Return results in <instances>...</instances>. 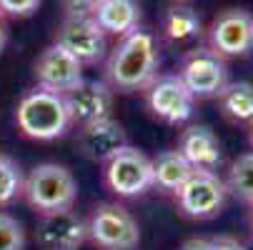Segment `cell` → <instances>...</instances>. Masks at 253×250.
I'll return each instance as SVG.
<instances>
[{
	"label": "cell",
	"mask_w": 253,
	"mask_h": 250,
	"mask_svg": "<svg viewBox=\"0 0 253 250\" xmlns=\"http://www.w3.org/2000/svg\"><path fill=\"white\" fill-rule=\"evenodd\" d=\"M175 198L183 215L193 220H208L223 210L228 198V185L211 170H196L186 180V185L175 193Z\"/></svg>",
	"instance_id": "cell-7"
},
{
	"label": "cell",
	"mask_w": 253,
	"mask_h": 250,
	"mask_svg": "<svg viewBox=\"0 0 253 250\" xmlns=\"http://www.w3.org/2000/svg\"><path fill=\"white\" fill-rule=\"evenodd\" d=\"M5 40H8V30H5V23H3V15H0V50L5 48Z\"/></svg>",
	"instance_id": "cell-27"
},
{
	"label": "cell",
	"mask_w": 253,
	"mask_h": 250,
	"mask_svg": "<svg viewBox=\"0 0 253 250\" xmlns=\"http://www.w3.org/2000/svg\"><path fill=\"white\" fill-rule=\"evenodd\" d=\"M23 195L41 215L55 210H70L78 198V183L65 165L43 163L35 165L23 180Z\"/></svg>",
	"instance_id": "cell-3"
},
{
	"label": "cell",
	"mask_w": 253,
	"mask_h": 250,
	"mask_svg": "<svg viewBox=\"0 0 253 250\" xmlns=\"http://www.w3.org/2000/svg\"><path fill=\"white\" fill-rule=\"evenodd\" d=\"M126 145H128V133L113 118L81 125L78 135H76L78 153L83 158H88L93 163H103V165L111 160L118 150H123Z\"/></svg>",
	"instance_id": "cell-14"
},
{
	"label": "cell",
	"mask_w": 253,
	"mask_h": 250,
	"mask_svg": "<svg viewBox=\"0 0 253 250\" xmlns=\"http://www.w3.org/2000/svg\"><path fill=\"white\" fill-rule=\"evenodd\" d=\"M23 180L20 165L8 155H0V205L13 203L23 193Z\"/></svg>",
	"instance_id": "cell-21"
},
{
	"label": "cell",
	"mask_w": 253,
	"mask_h": 250,
	"mask_svg": "<svg viewBox=\"0 0 253 250\" xmlns=\"http://www.w3.org/2000/svg\"><path fill=\"white\" fill-rule=\"evenodd\" d=\"M41 0H0V15L13 18H28L38 10Z\"/></svg>",
	"instance_id": "cell-23"
},
{
	"label": "cell",
	"mask_w": 253,
	"mask_h": 250,
	"mask_svg": "<svg viewBox=\"0 0 253 250\" xmlns=\"http://www.w3.org/2000/svg\"><path fill=\"white\" fill-rule=\"evenodd\" d=\"M158 65L161 53L156 38L148 30L135 28L128 35H123L113 48L105 65V75L108 83L123 93L146 90L158 78Z\"/></svg>",
	"instance_id": "cell-1"
},
{
	"label": "cell",
	"mask_w": 253,
	"mask_h": 250,
	"mask_svg": "<svg viewBox=\"0 0 253 250\" xmlns=\"http://www.w3.org/2000/svg\"><path fill=\"white\" fill-rule=\"evenodd\" d=\"M178 78L193 98H218V93L228 85V68L226 60L211 48H193L180 60Z\"/></svg>",
	"instance_id": "cell-6"
},
{
	"label": "cell",
	"mask_w": 253,
	"mask_h": 250,
	"mask_svg": "<svg viewBox=\"0 0 253 250\" xmlns=\"http://www.w3.org/2000/svg\"><path fill=\"white\" fill-rule=\"evenodd\" d=\"M103 180L108 190L121 198H135L153 188V163L146 153L126 145L105 163Z\"/></svg>",
	"instance_id": "cell-5"
},
{
	"label": "cell",
	"mask_w": 253,
	"mask_h": 250,
	"mask_svg": "<svg viewBox=\"0 0 253 250\" xmlns=\"http://www.w3.org/2000/svg\"><path fill=\"white\" fill-rule=\"evenodd\" d=\"M88 238L103 250H135L140 243V230L123 205L100 203L90 213Z\"/></svg>",
	"instance_id": "cell-4"
},
{
	"label": "cell",
	"mask_w": 253,
	"mask_h": 250,
	"mask_svg": "<svg viewBox=\"0 0 253 250\" xmlns=\"http://www.w3.org/2000/svg\"><path fill=\"white\" fill-rule=\"evenodd\" d=\"M55 43L65 48L81 65H95L105 58L108 35L93 20V15H68L58 28Z\"/></svg>",
	"instance_id": "cell-8"
},
{
	"label": "cell",
	"mask_w": 253,
	"mask_h": 250,
	"mask_svg": "<svg viewBox=\"0 0 253 250\" xmlns=\"http://www.w3.org/2000/svg\"><path fill=\"white\" fill-rule=\"evenodd\" d=\"M93 20L103 28L105 35H128L140 23V3L138 0H103L95 8Z\"/></svg>",
	"instance_id": "cell-16"
},
{
	"label": "cell",
	"mask_w": 253,
	"mask_h": 250,
	"mask_svg": "<svg viewBox=\"0 0 253 250\" xmlns=\"http://www.w3.org/2000/svg\"><path fill=\"white\" fill-rule=\"evenodd\" d=\"M211 250H246V248H243V243H238L236 238L221 235V238H213V240H211Z\"/></svg>",
	"instance_id": "cell-25"
},
{
	"label": "cell",
	"mask_w": 253,
	"mask_h": 250,
	"mask_svg": "<svg viewBox=\"0 0 253 250\" xmlns=\"http://www.w3.org/2000/svg\"><path fill=\"white\" fill-rule=\"evenodd\" d=\"M63 98H65L70 123H76L78 128L111 118L113 90H111V85H105L100 80H83L73 90H68Z\"/></svg>",
	"instance_id": "cell-13"
},
{
	"label": "cell",
	"mask_w": 253,
	"mask_h": 250,
	"mask_svg": "<svg viewBox=\"0 0 253 250\" xmlns=\"http://www.w3.org/2000/svg\"><path fill=\"white\" fill-rule=\"evenodd\" d=\"M211 50L221 58H238L253 50V15L243 8L223 10L208 30Z\"/></svg>",
	"instance_id": "cell-9"
},
{
	"label": "cell",
	"mask_w": 253,
	"mask_h": 250,
	"mask_svg": "<svg viewBox=\"0 0 253 250\" xmlns=\"http://www.w3.org/2000/svg\"><path fill=\"white\" fill-rule=\"evenodd\" d=\"M228 193L246 203H253V153L241 155L228 170Z\"/></svg>",
	"instance_id": "cell-20"
},
{
	"label": "cell",
	"mask_w": 253,
	"mask_h": 250,
	"mask_svg": "<svg viewBox=\"0 0 253 250\" xmlns=\"http://www.w3.org/2000/svg\"><path fill=\"white\" fill-rule=\"evenodd\" d=\"M35 78H38V88H45L60 95H65L68 90H73L76 85L85 80L83 65L58 43L48 45L41 53V58L35 60Z\"/></svg>",
	"instance_id": "cell-12"
},
{
	"label": "cell",
	"mask_w": 253,
	"mask_h": 250,
	"mask_svg": "<svg viewBox=\"0 0 253 250\" xmlns=\"http://www.w3.org/2000/svg\"><path fill=\"white\" fill-rule=\"evenodd\" d=\"M151 163H153V185L166 193H178L186 185L188 178L196 173V168L178 150H163Z\"/></svg>",
	"instance_id": "cell-17"
},
{
	"label": "cell",
	"mask_w": 253,
	"mask_h": 250,
	"mask_svg": "<svg viewBox=\"0 0 253 250\" xmlns=\"http://www.w3.org/2000/svg\"><path fill=\"white\" fill-rule=\"evenodd\" d=\"M35 240L43 250H78L88 240V223L73 208L43 213L35 228Z\"/></svg>",
	"instance_id": "cell-11"
},
{
	"label": "cell",
	"mask_w": 253,
	"mask_h": 250,
	"mask_svg": "<svg viewBox=\"0 0 253 250\" xmlns=\"http://www.w3.org/2000/svg\"><path fill=\"white\" fill-rule=\"evenodd\" d=\"M251 148H253V123H251Z\"/></svg>",
	"instance_id": "cell-28"
},
{
	"label": "cell",
	"mask_w": 253,
	"mask_h": 250,
	"mask_svg": "<svg viewBox=\"0 0 253 250\" xmlns=\"http://www.w3.org/2000/svg\"><path fill=\"white\" fill-rule=\"evenodd\" d=\"M203 33V23L193 8L175 5L163 18V35L173 45H193Z\"/></svg>",
	"instance_id": "cell-18"
},
{
	"label": "cell",
	"mask_w": 253,
	"mask_h": 250,
	"mask_svg": "<svg viewBox=\"0 0 253 250\" xmlns=\"http://www.w3.org/2000/svg\"><path fill=\"white\" fill-rule=\"evenodd\" d=\"M180 250H211V240H206V238H191V240L183 243V248H180Z\"/></svg>",
	"instance_id": "cell-26"
},
{
	"label": "cell",
	"mask_w": 253,
	"mask_h": 250,
	"mask_svg": "<svg viewBox=\"0 0 253 250\" xmlns=\"http://www.w3.org/2000/svg\"><path fill=\"white\" fill-rule=\"evenodd\" d=\"M23 245H25L23 225L8 213H0V250H23Z\"/></svg>",
	"instance_id": "cell-22"
},
{
	"label": "cell",
	"mask_w": 253,
	"mask_h": 250,
	"mask_svg": "<svg viewBox=\"0 0 253 250\" xmlns=\"http://www.w3.org/2000/svg\"><path fill=\"white\" fill-rule=\"evenodd\" d=\"M148 110L166 123H186L193 115L196 98L178 75H158L146 88Z\"/></svg>",
	"instance_id": "cell-10"
},
{
	"label": "cell",
	"mask_w": 253,
	"mask_h": 250,
	"mask_svg": "<svg viewBox=\"0 0 253 250\" xmlns=\"http://www.w3.org/2000/svg\"><path fill=\"white\" fill-rule=\"evenodd\" d=\"M15 123L23 130V135L33 140H55L68 133L73 125L65 108V98L60 93L35 88L30 90L15 110Z\"/></svg>",
	"instance_id": "cell-2"
},
{
	"label": "cell",
	"mask_w": 253,
	"mask_h": 250,
	"mask_svg": "<svg viewBox=\"0 0 253 250\" xmlns=\"http://www.w3.org/2000/svg\"><path fill=\"white\" fill-rule=\"evenodd\" d=\"M221 110L228 120L251 125L253 123V83H228L218 93Z\"/></svg>",
	"instance_id": "cell-19"
},
{
	"label": "cell",
	"mask_w": 253,
	"mask_h": 250,
	"mask_svg": "<svg viewBox=\"0 0 253 250\" xmlns=\"http://www.w3.org/2000/svg\"><path fill=\"white\" fill-rule=\"evenodd\" d=\"M251 223H253V213H251Z\"/></svg>",
	"instance_id": "cell-29"
},
{
	"label": "cell",
	"mask_w": 253,
	"mask_h": 250,
	"mask_svg": "<svg viewBox=\"0 0 253 250\" xmlns=\"http://www.w3.org/2000/svg\"><path fill=\"white\" fill-rule=\"evenodd\" d=\"M178 153L196 170H211V173L223 160L218 138H215L213 130L206 128V125H191L188 130H183V135L178 140Z\"/></svg>",
	"instance_id": "cell-15"
},
{
	"label": "cell",
	"mask_w": 253,
	"mask_h": 250,
	"mask_svg": "<svg viewBox=\"0 0 253 250\" xmlns=\"http://www.w3.org/2000/svg\"><path fill=\"white\" fill-rule=\"evenodd\" d=\"M103 0H63L68 15H93Z\"/></svg>",
	"instance_id": "cell-24"
}]
</instances>
